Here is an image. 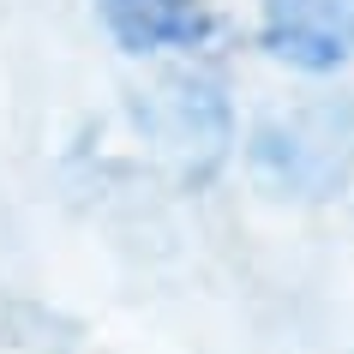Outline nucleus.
I'll use <instances>...</instances> for the list:
<instances>
[{"label":"nucleus","instance_id":"f257e3e1","mask_svg":"<svg viewBox=\"0 0 354 354\" xmlns=\"http://www.w3.org/2000/svg\"><path fill=\"white\" fill-rule=\"evenodd\" d=\"M264 48L300 73L354 60V0H264Z\"/></svg>","mask_w":354,"mask_h":354},{"label":"nucleus","instance_id":"f03ea898","mask_svg":"<svg viewBox=\"0 0 354 354\" xmlns=\"http://www.w3.org/2000/svg\"><path fill=\"white\" fill-rule=\"evenodd\" d=\"M96 12L109 24V37L127 55L150 48H198L210 37L205 0H96Z\"/></svg>","mask_w":354,"mask_h":354}]
</instances>
